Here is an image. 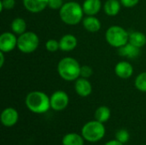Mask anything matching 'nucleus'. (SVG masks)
I'll use <instances>...</instances> for the list:
<instances>
[{
	"label": "nucleus",
	"instance_id": "nucleus-1",
	"mask_svg": "<svg viewBox=\"0 0 146 145\" xmlns=\"http://www.w3.org/2000/svg\"><path fill=\"white\" fill-rule=\"evenodd\" d=\"M84 15L82 5L74 1L64 3L59 10L60 19L63 23L68 26H75L80 23L84 19Z\"/></svg>",
	"mask_w": 146,
	"mask_h": 145
},
{
	"label": "nucleus",
	"instance_id": "nucleus-2",
	"mask_svg": "<svg viewBox=\"0 0 146 145\" xmlns=\"http://www.w3.org/2000/svg\"><path fill=\"white\" fill-rule=\"evenodd\" d=\"M25 104L28 110L34 114H44L51 109L50 97L40 91L29 92L26 97Z\"/></svg>",
	"mask_w": 146,
	"mask_h": 145
},
{
	"label": "nucleus",
	"instance_id": "nucleus-3",
	"mask_svg": "<svg viewBox=\"0 0 146 145\" xmlns=\"http://www.w3.org/2000/svg\"><path fill=\"white\" fill-rule=\"evenodd\" d=\"M80 68L81 66L79 62L70 56L62 58L57 64V73L66 81H75L79 79L80 77Z\"/></svg>",
	"mask_w": 146,
	"mask_h": 145
},
{
	"label": "nucleus",
	"instance_id": "nucleus-4",
	"mask_svg": "<svg viewBox=\"0 0 146 145\" xmlns=\"http://www.w3.org/2000/svg\"><path fill=\"white\" fill-rule=\"evenodd\" d=\"M106 133L104 123L96 120L86 122L81 128V135L89 143H97L102 140Z\"/></svg>",
	"mask_w": 146,
	"mask_h": 145
},
{
	"label": "nucleus",
	"instance_id": "nucleus-5",
	"mask_svg": "<svg viewBox=\"0 0 146 145\" xmlns=\"http://www.w3.org/2000/svg\"><path fill=\"white\" fill-rule=\"evenodd\" d=\"M105 39L110 46L119 49L128 43L129 32L124 27L114 25L106 30Z\"/></svg>",
	"mask_w": 146,
	"mask_h": 145
},
{
	"label": "nucleus",
	"instance_id": "nucleus-6",
	"mask_svg": "<svg viewBox=\"0 0 146 145\" xmlns=\"http://www.w3.org/2000/svg\"><path fill=\"white\" fill-rule=\"evenodd\" d=\"M39 45L38 36L31 31L25 32L19 35L17 39V49L25 54L34 52Z\"/></svg>",
	"mask_w": 146,
	"mask_h": 145
},
{
	"label": "nucleus",
	"instance_id": "nucleus-7",
	"mask_svg": "<svg viewBox=\"0 0 146 145\" xmlns=\"http://www.w3.org/2000/svg\"><path fill=\"white\" fill-rule=\"evenodd\" d=\"M50 108L55 111L64 110L69 103L68 95L62 90L56 91L50 97Z\"/></svg>",
	"mask_w": 146,
	"mask_h": 145
},
{
	"label": "nucleus",
	"instance_id": "nucleus-8",
	"mask_svg": "<svg viewBox=\"0 0 146 145\" xmlns=\"http://www.w3.org/2000/svg\"><path fill=\"white\" fill-rule=\"evenodd\" d=\"M18 38L13 32H4L0 35V51L9 53L17 47Z\"/></svg>",
	"mask_w": 146,
	"mask_h": 145
},
{
	"label": "nucleus",
	"instance_id": "nucleus-9",
	"mask_svg": "<svg viewBox=\"0 0 146 145\" xmlns=\"http://www.w3.org/2000/svg\"><path fill=\"white\" fill-rule=\"evenodd\" d=\"M0 120L3 126L6 127H12L18 122L19 114L15 109L8 107L2 111Z\"/></svg>",
	"mask_w": 146,
	"mask_h": 145
},
{
	"label": "nucleus",
	"instance_id": "nucleus-10",
	"mask_svg": "<svg viewBox=\"0 0 146 145\" xmlns=\"http://www.w3.org/2000/svg\"><path fill=\"white\" fill-rule=\"evenodd\" d=\"M74 91L81 97H86L92 92V85L88 79L80 77L75 80Z\"/></svg>",
	"mask_w": 146,
	"mask_h": 145
},
{
	"label": "nucleus",
	"instance_id": "nucleus-11",
	"mask_svg": "<svg viewBox=\"0 0 146 145\" xmlns=\"http://www.w3.org/2000/svg\"><path fill=\"white\" fill-rule=\"evenodd\" d=\"M115 73L120 79H127L133 74V67L127 61H121L115 67Z\"/></svg>",
	"mask_w": 146,
	"mask_h": 145
},
{
	"label": "nucleus",
	"instance_id": "nucleus-12",
	"mask_svg": "<svg viewBox=\"0 0 146 145\" xmlns=\"http://www.w3.org/2000/svg\"><path fill=\"white\" fill-rule=\"evenodd\" d=\"M59 44H60V50L64 52H69L74 50L78 44V39L77 38L71 34H64L60 39H59Z\"/></svg>",
	"mask_w": 146,
	"mask_h": 145
},
{
	"label": "nucleus",
	"instance_id": "nucleus-13",
	"mask_svg": "<svg viewBox=\"0 0 146 145\" xmlns=\"http://www.w3.org/2000/svg\"><path fill=\"white\" fill-rule=\"evenodd\" d=\"M24 8L31 13H39L48 7V0H22Z\"/></svg>",
	"mask_w": 146,
	"mask_h": 145
},
{
	"label": "nucleus",
	"instance_id": "nucleus-14",
	"mask_svg": "<svg viewBox=\"0 0 146 145\" xmlns=\"http://www.w3.org/2000/svg\"><path fill=\"white\" fill-rule=\"evenodd\" d=\"M84 28L89 32H97L101 29L102 24L96 15H86L82 21Z\"/></svg>",
	"mask_w": 146,
	"mask_h": 145
},
{
	"label": "nucleus",
	"instance_id": "nucleus-15",
	"mask_svg": "<svg viewBox=\"0 0 146 145\" xmlns=\"http://www.w3.org/2000/svg\"><path fill=\"white\" fill-rule=\"evenodd\" d=\"M86 15H96L102 9L101 0H85L82 4Z\"/></svg>",
	"mask_w": 146,
	"mask_h": 145
},
{
	"label": "nucleus",
	"instance_id": "nucleus-16",
	"mask_svg": "<svg viewBox=\"0 0 146 145\" xmlns=\"http://www.w3.org/2000/svg\"><path fill=\"white\" fill-rule=\"evenodd\" d=\"M118 53L121 56H123L128 59H135L139 56L140 49L128 42L127 44H126L125 45L118 49Z\"/></svg>",
	"mask_w": 146,
	"mask_h": 145
},
{
	"label": "nucleus",
	"instance_id": "nucleus-17",
	"mask_svg": "<svg viewBox=\"0 0 146 145\" xmlns=\"http://www.w3.org/2000/svg\"><path fill=\"white\" fill-rule=\"evenodd\" d=\"M120 0H106L104 4V11L108 16H115L121 10Z\"/></svg>",
	"mask_w": 146,
	"mask_h": 145
},
{
	"label": "nucleus",
	"instance_id": "nucleus-18",
	"mask_svg": "<svg viewBox=\"0 0 146 145\" xmlns=\"http://www.w3.org/2000/svg\"><path fill=\"white\" fill-rule=\"evenodd\" d=\"M85 139L81 134L75 132H69L63 136L62 139V145H84Z\"/></svg>",
	"mask_w": 146,
	"mask_h": 145
},
{
	"label": "nucleus",
	"instance_id": "nucleus-19",
	"mask_svg": "<svg viewBox=\"0 0 146 145\" xmlns=\"http://www.w3.org/2000/svg\"><path fill=\"white\" fill-rule=\"evenodd\" d=\"M130 44L134 46L141 49L146 44V35L142 32H132L129 33V41Z\"/></svg>",
	"mask_w": 146,
	"mask_h": 145
},
{
	"label": "nucleus",
	"instance_id": "nucleus-20",
	"mask_svg": "<svg viewBox=\"0 0 146 145\" xmlns=\"http://www.w3.org/2000/svg\"><path fill=\"white\" fill-rule=\"evenodd\" d=\"M11 31L17 35H21L27 32V22L23 18L17 17L14 19L10 24Z\"/></svg>",
	"mask_w": 146,
	"mask_h": 145
},
{
	"label": "nucleus",
	"instance_id": "nucleus-21",
	"mask_svg": "<svg viewBox=\"0 0 146 145\" xmlns=\"http://www.w3.org/2000/svg\"><path fill=\"white\" fill-rule=\"evenodd\" d=\"M110 115H111V111H110V108L107 106L98 107L96 109L95 114H94L95 120L99 121V122H102V123L107 122L110 120Z\"/></svg>",
	"mask_w": 146,
	"mask_h": 145
},
{
	"label": "nucleus",
	"instance_id": "nucleus-22",
	"mask_svg": "<svg viewBox=\"0 0 146 145\" xmlns=\"http://www.w3.org/2000/svg\"><path fill=\"white\" fill-rule=\"evenodd\" d=\"M134 85L139 91L146 92V72L140 73L134 80Z\"/></svg>",
	"mask_w": 146,
	"mask_h": 145
},
{
	"label": "nucleus",
	"instance_id": "nucleus-23",
	"mask_svg": "<svg viewBox=\"0 0 146 145\" xmlns=\"http://www.w3.org/2000/svg\"><path fill=\"white\" fill-rule=\"evenodd\" d=\"M129 138H130V133L126 129H121L115 132V139H117L119 142L122 143L123 144L127 143Z\"/></svg>",
	"mask_w": 146,
	"mask_h": 145
},
{
	"label": "nucleus",
	"instance_id": "nucleus-24",
	"mask_svg": "<svg viewBox=\"0 0 146 145\" xmlns=\"http://www.w3.org/2000/svg\"><path fill=\"white\" fill-rule=\"evenodd\" d=\"M45 49L50 51V52H56L58 50H60V44H59V40L57 41L56 39H48L45 42Z\"/></svg>",
	"mask_w": 146,
	"mask_h": 145
},
{
	"label": "nucleus",
	"instance_id": "nucleus-25",
	"mask_svg": "<svg viewBox=\"0 0 146 145\" xmlns=\"http://www.w3.org/2000/svg\"><path fill=\"white\" fill-rule=\"evenodd\" d=\"M93 74V69L88 65H83L80 68V77L89 79Z\"/></svg>",
	"mask_w": 146,
	"mask_h": 145
},
{
	"label": "nucleus",
	"instance_id": "nucleus-26",
	"mask_svg": "<svg viewBox=\"0 0 146 145\" xmlns=\"http://www.w3.org/2000/svg\"><path fill=\"white\" fill-rule=\"evenodd\" d=\"M15 5V0H1L0 1V10L3 11V9L10 10Z\"/></svg>",
	"mask_w": 146,
	"mask_h": 145
},
{
	"label": "nucleus",
	"instance_id": "nucleus-27",
	"mask_svg": "<svg viewBox=\"0 0 146 145\" xmlns=\"http://www.w3.org/2000/svg\"><path fill=\"white\" fill-rule=\"evenodd\" d=\"M63 4V0H48V8L53 10H60Z\"/></svg>",
	"mask_w": 146,
	"mask_h": 145
},
{
	"label": "nucleus",
	"instance_id": "nucleus-28",
	"mask_svg": "<svg viewBox=\"0 0 146 145\" xmlns=\"http://www.w3.org/2000/svg\"><path fill=\"white\" fill-rule=\"evenodd\" d=\"M120 2L125 8H133L139 3V0H120Z\"/></svg>",
	"mask_w": 146,
	"mask_h": 145
},
{
	"label": "nucleus",
	"instance_id": "nucleus-29",
	"mask_svg": "<svg viewBox=\"0 0 146 145\" xmlns=\"http://www.w3.org/2000/svg\"><path fill=\"white\" fill-rule=\"evenodd\" d=\"M104 145H124L122 143L119 142L117 139H112L110 141H108L107 143H105Z\"/></svg>",
	"mask_w": 146,
	"mask_h": 145
},
{
	"label": "nucleus",
	"instance_id": "nucleus-30",
	"mask_svg": "<svg viewBox=\"0 0 146 145\" xmlns=\"http://www.w3.org/2000/svg\"><path fill=\"white\" fill-rule=\"evenodd\" d=\"M4 54L5 53L0 51V68H3L4 63Z\"/></svg>",
	"mask_w": 146,
	"mask_h": 145
},
{
	"label": "nucleus",
	"instance_id": "nucleus-31",
	"mask_svg": "<svg viewBox=\"0 0 146 145\" xmlns=\"http://www.w3.org/2000/svg\"><path fill=\"white\" fill-rule=\"evenodd\" d=\"M66 1H73V0H66Z\"/></svg>",
	"mask_w": 146,
	"mask_h": 145
},
{
	"label": "nucleus",
	"instance_id": "nucleus-32",
	"mask_svg": "<svg viewBox=\"0 0 146 145\" xmlns=\"http://www.w3.org/2000/svg\"><path fill=\"white\" fill-rule=\"evenodd\" d=\"M143 145H144V144H143Z\"/></svg>",
	"mask_w": 146,
	"mask_h": 145
}]
</instances>
